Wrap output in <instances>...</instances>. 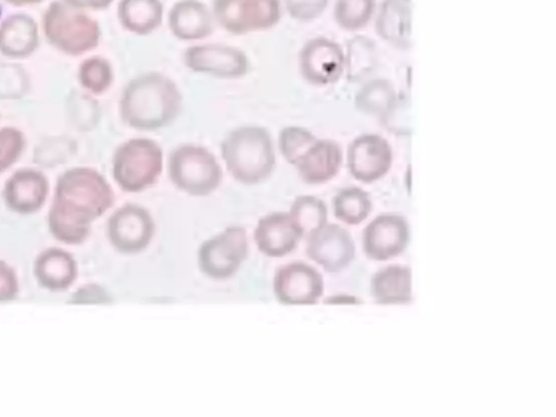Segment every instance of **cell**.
Returning <instances> with one entry per match:
<instances>
[{
    "mask_svg": "<svg viewBox=\"0 0 556 417\" xmlns=\"http://www.w3.org/2000/svg\"><path fill=\"white\" fill-rule=\"evenodd\" d=\"M26 148L24 132L14 126L0 128V175L11 168Z\"/></svg>",
    "mask_w": 556,
    "mask_h": 417,
    "instance_id": "cell-32",
    "label": "cell"
},
{
    "mask_svg": "<svg viewBox=\"0 0 556 417\" xmlns=\"http://www.w3.org/2000/svg\"><path fill=\"white\" fill-rule=\"evenodd\" d=\"M41 28L47 42L68 56H79L94 50L102 35L97 20L62 0H54L47 7Z\"/></svg>",
    "mask_w": 556,
    "mask_h": 417,
    "instance_id": "cell-4",
    "label": "cell"
},
{
    "mask_svg": "<svg viewBox=\"0 0 556 417\" xmlns=\"http://www.w3.org/2000/svg\"><path fill=\"white\" fill-rule=\"evenodd\" d=\"M370 293L379 304H404L412 301V271L404 265H389L370 281Z\"/></svg>",
    "mask_w": 556,
    "mask_h": 417,
    "instance_id": "cell-24",
    "label": "cell"
},
{
    "mask_svg": "<svg viewBox=\"0 0 556 417\" xmlns=\"http://www.w3.org/2000/svg\"><path fill=\"white\" fill-rule=\"evenodd\" d=\"M116 15L126 31L148 36L163 23L164 4L161 0H118Z\"/></svg>",
    "mask_w": 556,
    "mask_h": 417,
    "instance_id": "cell-23",
    "label": "cell"
},
{
    "mask_svg": "<svg viewBox=\"0 0 556 417\" xmlns=\"http://www.w3.org/2000/svg\"><path fill=\"white\" fill-rule=\"evenodd\" d=\"M376 10V0H337L333 9L336 23L344 30L364 28Z\"/></svg>",
    "mask_w": 556,
    "mask_h": 417,
    "instance_id": "cell-30",
    "label": "cell"
},
{
    "mask_svg": "<svg viewBox=\"0 0 556 417\" xmlns=\"http://www.w3.org/2000/svg\"><path fill=\"white\" fill-rule=\"evenodd\" d=\"M167 25L170 34L181 41H199L214 31L211 9L201 0H178L169 9Z\"/></svg>",
    "mask_w": 556,
    "mask_h": 417,
    "instance_id": "cell-18",
    "label": "cell"
},
{
    "mask_svg": "<svg viewBox=\"0 0 556 417\" xmlns=\"http://www.w3.org/2000/svg\"><path fill=\"white\" fill-rule=\"evenodd\" d=\"M399 100L392 83L386 78L366 81L355 94L356 109L381 121L391 112Z\"/></svg>",
    "mask_w": 556,
    "mask_h": 417,
    "instance_id": "cell-25",
    "label": "cell"
},
{
    "mask_svg": "<svg viewBox=\"0 0 556 417\" xmlns=\"http://www.w3.org/2000/svg\"><path fill=\"white\" fill-rule=\"evenodd\" d=\"M40 42L37 22L26 13H14L0 23V54L11 60L33 55Z\"/></svg>",
    "mask_w": 556,
    "mask_h": 417,
    "instance_id": "cell-20",
    "label": "cell"
},
{
    "mask_svg": "<svg viewBox=\"0 0 556 417\" xmlns=\"http://www.w3.org/2000/svg\"><path fill=\"white\" fill-rule=\"evenodd\" d=\"M18 279L15 270L0 260V302H8L17 296Z\"/></svg>",
    "mask_w": 556,
    "mask_h": 417,
    "instance_id": "cell-35",
    "label": "cell"
},
{
    "mask_svg": "<svg viewBox=\"0 0 556 417\" xmlns=\"http://www.w3.org/2000/svg\"><path fill=\"white\" fill-rule=\"evenodd\" d=\"M413 0H383L377 11L375 29L390 46L407 50L412 45Z\"/></svg>",
    "mask_w": 556,
    "mask_h": 417,
    "instance_id": "cell-21",
    "label": "cell"
},
{
    "mask_svg": "<svg viewBox=\"0 0 556 417\" xmlns=\"http://www.w3.org/2000/svg\"><path fill=\"white\" fill-rule=\"evenodd\" d=\"M343 161L341 147L331 139H318L305 151L294 167L307 185H323L333 179Z\"/></svg>",
    "mask_w": 556,
    "mask_h": 417,
    "instance_id": "cell-19",
    "label": "cell"
},
{
    "mask_svg": "<svg viewBox=\"0 0 556 417\" xmlns=\"http://www.w3.org/2000/svg\"><path fill=\"white\" fill-rule=\"evenodd\" d=\"M249 254V239L243 227L232 225L205 240L198 251V266L213 280L236 275Z\"/></svg>",
    "mask_w": 556,
    "mask_h": 417,
    "instance_id": "cell-8",
    "label": "cell"
},
{
    "mask_svg": "<svg viewBox=\"0 0 556 417\" xmlns=\"http://www.w3.org/2000/svg\"><path fill=\"white\" fill-rule=\"evenodd\" d=\"M375 42L365 36L352 37L344 50V74L350 81L358 83L368 78L378 64Z\"/></svg>",
    "mask_w": 556,
    "mask_h": 417,
    "instance_id": "cell-26",
    "label": "cell"
},
{
    "mask_svg": "<svg viewBox=\"0 0 556 417\" xmlns=\"http://www.w3.org/2000/svg\"><path fill=\"white\" fill-rule=\"evenodd\" d=\"M298 65L302 78L309 85L329 86L344 74V50L332 39L315 37L301 48Z\"/></svg>",
    "mask_w": 556,
    "mask_h": 417,
    "instance_id": "cell-11",
    "label": "cell"
},
{
    "mask_svg": "<svg viewBox=\"0 0 556 417\" xmlns=\"http://www.w3.org/2000/svg\"><path fill=\"white\" fill-rule=\"evenodd\" d=\"M253 239L264 255L283 257L296 249L302 236L288 212H274L258 219Z\"/></svg>",
    "mask_w": 556,
    "mask_h": 417,
    "instance_id": "cell-17",
    "label": "cell"
},
{
    "mask_svg": "<svg viewBox=\"0 0 556 417\" xmlns=\"http://www.w3.org/2000/svg\"><path fill=\"white\" fill-rule=\"evenodd\" d=\"M0 14H1V8H0Z\"/></svg>",
    "mask_w": 556,
    "mask_h": 417,
    "instance_id": "cell-39",
    "label": "cell"
},
{
    "mask_svg": "<svg viewBox=\"0 0 556 417\" xmlns=\"http://www.w3.org/2000/svg\"><path fill=\"white\" fill-rule=\"evenodd\" d=\"M372 203L369 194L358 187H346L339 190L332 200L334 216L348 225H358L371 212Z\"/></svg>",
    "mask_w": 556,
    "mask_h": 417,
    "instance_id": "cell-28",
    "label": "cell"
},
{
    "mask_svg": "<svg viewBox=\"0 0 556 417\" xmlns=\"http://www.w3.org/2000/svg\"><path fill=\"white\" fill-rule=\"evenodd\" d=\"M77 273L73 255L60 248L46 249L34 263V275L38 283L53 292L67 290L76 280Z\"/></svg>",
    "mask_w": 556,
    "mask_h": 417,
    "instance_id": "cell-22",
    "label": "cell"
},
{
    "mask_svg": "<svg viewBox=\"0 0 556 417\" xmlns=\"http://www.w3.org/2000/svg\"><path fill=\"white\" fill-rule=\"evenodd\" d=\"M288 213L302 238H306L327 224V205L314 195L296 197Z\"/></svg>",
    "mask_w": 556,
    "mask_h": 417,
    "instance_id": "cell-27",
    "label": "cell"
},
{
    "mask_svg": "<svg viewBox=\"0 0 556 417\" xmlns=\"http://www.w3.org/2000/svg\"><path fill=\"white\" fill-rule=\"evenodd\" d=\"M167 173L174 187L191 197L212 194L223 180L216 156L206 147L195 143H182L170 151Z\"/></svg>",
    "mask_w": 556,
    "mask_h": 417,
    "instance_id": "cell-6",
    "label": "cell"
},
{
    "mask_svg": "<svg viewBox=\"0 0 556 417\" xmlns=\"http://www.w3.org/2000/svg\"><path fill=\"white\" fill-rule=\"evenodd\" d=\"M181 108L182 94L178 85L157 71L131 78L118 100L122 122L138 131H156L169 126Z\"/></svg>",
    "mask_w": 556,
    "mask_h": 417,
    "instance_id": "cell-2",
    "label": "cell"
},
{
    "mask_svg": "<svg viewBox=\"0 0 556 417\" xmlns=\"http://www.w3.org/2000/svg\"><path fill=\"white\" fill-rule=\"evenodd\" d=\"M66 4L81 11H101L105 10L114 0H62Z\"/></svg>",
    "mask_w": 556,
    "mask_h": 417,
    "instance_id": "cell-36",
    "label": "cell"
},
{
    "mask_svg": "<svg viewBox=\"0 0 556 417\" xmlns=\"http://www.w3.org/2000/svg\"><path fill=\"white\" fill-rule=\"evenodd\" d=\"M282 4L291 18L311 22L325 12L328 0H282Z\"/></svg>",
    "mask_w": 556,
    "mask_h": 417,
    "instance_id": "cell-33",
    "label": "cell"
},
{
    "mask_svg": "<svg viewBox=\"0 0 556 417\" xmlns=\"http://www.w3.org/2000/svg\"><path fill=\"white\" fill-rule=\"evenodd\" d=\"M316 140L317 137L307 128L286 126L278 134L277 147L282 157L294 166Z\"/></svg>",
    "mask_w": 556,
    "mask_h": 417,
    "instance_id": "cell-31",
    "label": "cell"
},
{
    "mask_svg": "<svg viewBox=\"0 0 556 417\" xmlns=\"http://www.w3.org/2000/svg\"><path fill=\"white\" fill-rule=\"evenodd\" d=\"M273 290L281 304L312 305L324 294V279L312 265L295 261L276 269Z\"/></svg>",
    "mask_w": 556,
    "mask_h": 417,
    "instance_id": "cell-12",
    "label": "cell"
},
{
    "mask_svg": "<svg viewBox=\"0 0 556 417\" xmlns=\"http://www.w3.org/2000/svg\"><path fill=\"white\" fill-rule=\"evenodd\" d=\"M50 191L47 176L34 167L15 170L4 182L2 199L13 213L29 215L38 212L46 203Z\"/></svg>",
    "mask_w": 556,
    "mask_h": 417,
    "instance_id": "cell-16",
    "label": "cell"
},
{
    "mask_svg": "<svg viewBox=\"0 0 556 417\" xmlns=\"http://www.w3.org/2000/svg\"><path fill=\"white\" fill-rule=\"evenodd\" d=\"M182 62L193 73L220 79H240L251 70L243 50L218 42L189 46L182 53Z\"/></svg>",
    "mask_w": 556,
    "mask_h": 417,
    "instance_id": "cell-10",
    "label": "cell"
},
{
    "mask_svg": "<svg viewBox=\"0 0 556 417\" xmlns=\"http://www.w3.org/2000/svg\"><path fill=\"white\" fill-rule=\"evenodd\" d=\"M409 241L406 219L393 213L375 217L364 229L363 250L374 261H387L400 255Z\"/></svg>",
    "mask_w": 556,
    "mask_h": 417,
    "instance_id": "cell-14",
    "label": "cell"
},
{
    "mask_svg": "<svg viewBox=\"0 0 556 417\" xmlns=\"http://www.w3.org/2000/svg\"><path fill=\"white\" fill-rule=\"evenodd\" d=\"M80 87L91 96L105 93L114 83V70L111 62L101 55H92L80 62L77 68Z\"/></svg>",
    "mask_w": 556,
    "mask_h": 417,
    "instance_id": "cell-29",
    "label": "cell"
},
{
    "mask_svg": "<svg viewBox=\"0 0 556 417\" xmlns=\"http://www.w3.org/2000/svg\"><path fill=\"white\" fill-rule=\"evenodd\" d=\"M164 153L162 147L146 137L122 142L112 156V176L119 189L139 193L153 187L162 175Z\"/></svg>",
    "mask_w": 556,
    "mask_h": 417,
    "instance_id": "cell-5",
    "label": "cell"
},
{
    "mask_svg": "<svg viewBox=\"0 0 556 417\" xmlns=\"http://www.w3.org/2000/svg\"><path fill=\"white\" fill-rule=\"evenodd\" d=\"M13 7H27L41 3L43 0H4Z\"/></svg>",
    "mask_w": 556,
    "mask_h": 417,
    "instance_id": "cell-38",
    "label": "cell"
},
{
    "mask_svg": "<svg viewBox=\"0 0 556 417\" xmlns=\"http://www.w3.org/2000/svg\"><path fill=\"white\" fill-rule=\"evenodd\" d=\"M305 252L326 271L338 273L353 261L355 245L344 228L337 224H326L306 237Z\"/></svg>",
    "mask_w": 556,
    "mask_h": 417,
    "instance_id": "cell-15",
    "label": "cell"
},
{
    "mask_svg": "<svg viewBox=\"0 0 556 417\" xmlns=\"http://www.w3.org/2000/svg\"><path fill=\"white\" fill-rule=\"evenodd\" d=\"M214 21L227 33L243 36L275 27L282 14L280 0H213Z\"/></svg>",
    "mask_w": 556,
    "mask_h": 417,
    "instance_id": "cell-7",
    "label": "cell"
},
{
    "mask_svg": "<svg viewBox=\"0 0 556 417\" xmlns=\"http://www.w3.org/2000/svg\"><path fill=\"white\" fill-rule=\"evenodd\" d=\"M392 147L377 134H364L349 144L346 163L350 174L356 180L371 184L381 179L391 168Z\"/></svg>",
    "mask_w": 556,
    "mask_h": 417,
    "instance_id": "cell-13",
    "label": "cell"
},
{
    "mask_svg": "<svg viewBox=\"0 0 556 417\" xmlns=\"http://www.w3.org/2000/svg\"><path fill=\"white\" fill-rule=\"evenodd\" d=\"M115 202V193L106 178L88 166L72 167L56 179L48 212L50 233L71 245L83 243L91 224Z\"/></svg>",
    "mask_w": 556,
    "mask_h": 417,
    "instance_id": "cell-1",
    "label": "cell"
},
{
    "mask_svg": "<svg viewBox=\"0 0 556 417\" xmlns=\"http://www.w3.org/2000/svg\"><path fill=\"white\" fill-rule=\"evenodd\" d=\"M324 302L329 304H356L359 303L361 301L353 295L337 294L327 298Z\"/></svg>",
    "mask_w": 556,
    "mask_h": 417,
    "instance_id": "cell-37",
    "label": "cell"
},
{
    "mask_svg": "<svg viewBox=\"0 0 556 417\" xmlns=\"http://www.w3.org/2000/svg\"><path fill=\"white\" fill-rule=\"evenodd\" d=\"M111 301L112 299L108 291L97 283L81 286L70 300L71 303L75 304L109 303Z\"/></svg>",
    "mask_w": 556,
    "mask_h": 417,
    "instance_id": "cell-34",
    "label": "cell"
},
{
    "mask_svg": "<svg viewBox=\"0 0 556 417\" xmlns=\"http://www.w3.org/2000/svg\"><path fill=\"white\" fill-rule=\"evenodd\" d=\"M155 235L151 213L142 205L126 203L116 208L108 219L106 236L119 253L134 255L143 252Z\"/></svg>",
    "mask_w": 556,
    "mask_h": 417,
    "instance_id": "cell-9",
    "label": "cell"
},
{
    "mask_svg": "<svg viewBox=\"0 0 556 417\" xmlns=\"http://www.w3.org/2000/svg\"><path fill=\"white\" fill-rule=\"evenodd\" d=\"M220 155L231 177L245 186L266 181L276 167L273 137L258 125L231 129L222 140Z\"/></svg>",
    "mask_w": 556,
    "mask_h": 417,
    "instance_id": "cell-3",
    "label": "cell"
}]
</instances>
